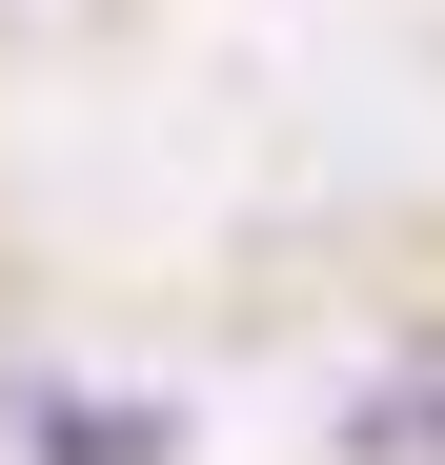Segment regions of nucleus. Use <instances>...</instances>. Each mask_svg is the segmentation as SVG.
<instances>
[{"mask_svg": "<svg viewBox=\"0 0 445 465\" xmlns=\"http://www.w3.org/2000/svg\"><path fill=\"white\" fill-rule=\"evenodd\" d=\"M344 465H445V344H405V364L344 384Z\"/></svg>", "mask_w": 445, "mask_h": 465, "instance_id": "obj_2", "label": "nucleus"}, {"mask_svg": "<svg viewBox=\"0 0 445 465\" xmlns=\"http://www.w3.org/2000/svg\"><path fill=\"white\" fill-rule=\"evenodd\" d=\"M21 445L41 465H183V405H142V384H21Z\"/></svg>", "mask_w": 445, "mask_h": 465, "instance_id": "obj_1", "label": "nucleus"}]
</instances>
